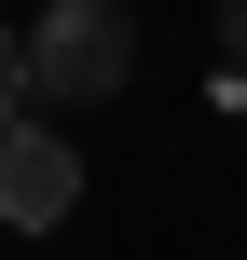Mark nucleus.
Instances as JSON below:
<instances>
[{
  "mask_svg": "<svg viewBox=\"0 0 247 260\" xmlns=\"http://www.w3.org/2000/svg\"><path fill=\"white\" fill-rule=\"evenodd\" d=\"M138 82V14H110V0H55L41 27H28V96H55V110H110Z\"/></svg>",
  "mask_w": 247,
  "mask_h": 260,
  "instance_id": "1",
  "label": "nucleus"
},
{
  "mask_svg": "<svg viewBox=\"0 0 247 260\" xmlns=\"http://www.w3.org/2000/svg\"><path fill=\"white\" fill-rule=\"evenodd\" d=\"M69 206H83V151L55 123H14L0 137V233H55Z\"/></svg>",
  "mask_w": 247,
  "mask_h": 260,
  "instance_id": "2",
  "label": "nucleus"
},
{
  "mask_svg": "<svg viewBox=\"0 0 247 260\" xmlns=\"http://www.w3.org/2000/svg\"><path fill=\"white\" fill-rule=\"evenodd\" d=\"M28 123V27H0V137Z\"/></svg>",
  "mask_w": 247,
  "mask_h": 260,
  "instance_id": "3",
  "label": "nucleus"
},
{
  "mask_svg": "<svg viewBox=\"0 0 247 260\" xmlns=\"http://www.w3.org/2000/svg\"><path fill=\"white\" fill-rule=\"evenodd\" d=\"M220 55H234V69H247V0H234V14H220Z\"/></svg>",
  "mask_w": 247,
  "mask_h": 260,
  "instance_id": "4",
  "label": "nucleus"
}]
</instances>
